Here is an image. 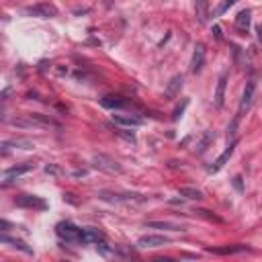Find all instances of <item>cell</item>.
Returning <instances> with one entry per match:
<instances>
[{
	"label": "cell",
	"mask_w": 262,
	"mask_h": 262,
	"mask_svg": "<svg viewBox=\"0 0 262 262\" xmlns=\"http://www.w3.org/2000/svg\"><path fill=\"white\" fill-rule=\"evenodd\" d=\"M256 78H250L248 82H246V88H244V92H242V98H239V104H237V113H235V117H233V121H231V125H229V131H227V137L231 135H235V129H237V125H239V121L248 115V111L252 108V104H254V96H256Z\"/></svg>",
	"instance_id": "1"
},
{
	"label": "cell",
	"mask_w": 262,
	"mask_h": 262,
	"mask_svg": "<svg viewBox=\"0 0 262 262\" xmlns=\"http://www.w3.org/2000/svg\"><path fill=\"white\" fill-rule=\"evenodd\" d=\"M55 233L66 244H84V227H78L70 221H61L55 225Z\"/></svg>",
	"instance_id": "2"
},
{
	"label": "cell",
	"mask_w": 262,
	"mask_h": 262,
	"mask_svg": "<svg viewBox=\"0 0 262 262\" xmlns=\"http://www.w3.org/2000/svg\"><path fill=\"white\" fill-rule=\"evenodd\" d=\"M92 166L98 168L100 172H106V174H121L123 172L121 164L117 160H113L111 156H106V154H96L92 158Z\"/></svg>",
	"instance_id": "3"
},
{
	"label": "cell",
	"mask_w": 262,
	"mask_h": 262,
	"mask_svg": "<svg viewBox=\"0 0 262 262\" xmlns=\"http://www.w3.org/2000/svg\"><path fill=\"white\" fill-rule=\"evenodd\" d=\"M25 14L39 16V18H53V16H57V8L53 4H49V2H39V4L27 6L25 8Z\"/></svg>",
	"instance_id": "4"
},
{
	"label": "cell",
	"mask_w": 262,
	"mask_h": 262,
	"mask_svg": "<svg viewBox=\"0 0 262 262\" xmlns=\"http://www.w3.org/2000/svg\"><path fill=\"white\" fill-rule=\"evenodd\" d=\"M14 205L16 207H23V209H39V211H45L47 209V203L41 199V196H35V194H20L14 199Z\"/></svg>",
	"instance_id": "5"
},
{
	"label": "cell",
	"mask_w": 262,
	"mask_h": 262,
	"mask_svg": "<svg viewBox=\"0 0 262 262\" xmlns=\"http://www.w3.org/2000/svg\"><path fill=\"white\" fill-rule=\"evenodd\" d=\"M29 170H33V164H20V166H12V168H8V170H4L2 172V186H8L10 182H14L18 176H23V174H27Z\"/></svg>",
	"instance_id": "6"
},
{
	"label": "cell",
	"mask_w": 262,
	"mask_h": 262,
	"mask_svg": "<svg viewBox=\"0 0 262 262\" xmlns=\"http://www.w3.org/2000/svg\"><path fill=\"white\" fill-rule=\"evenodd\" d=\"M100 104L104 106V108H129L131 106V100L129 98H123V96H119V94H106V96H102L100 98Z\"/></svg>",
	"instance_id": "7"
},
{
	"label": "cell",
	"mask_w": 262,
	"mask_h": 262,
	"mask_svg": "<svg viewBox=\"0 0 262 262\" xmlns=\"http://www.w3.org/2000/svg\"><path fill=\"white\" fill-rule=\"evenodd\" d=\"M98 196L100 199H104V201H115V203H131V201H145V196L143 194H115V192H106V190H102V192H98Z\"/></svg>",
	"instance_id": "8"
},
{
	"label": "cell",
	"mask_w": 262,
	"mask_h": 262,
	"mask_svg": "<svg viewBox=\"0 0 262 262\" xmlns=\"http://www.w3.org/2000/svg\"><path fill=\"white\" fill-rule=\"evenodd\" d=\"M164 244H168V237L156 235V233H147V235H141L137 239V248H160Z\"/></svg>",
	"instance_id": "9"
},
{
	"label": "cell",
	"mask_w": 262,
	"mask_h": 262,
	"mask_svg": "<svg viewBox=\"0 0 262 262\" xmlns=\"http://www.w3.org/2000/svg\"><path fill=\"white\" fill-rule=\"evenodd\" d=\"M203 63H205V45L203 43H196V47L192 51V59H190V72L192 74H199L203 70Z\"/></svg>",
	"instance_id": "10"
},
{
	"label": "cell",
	"mask_w": 262,
	"mask_h": 262,
	"mask_svg": "<svg viewBox=\"0 0 262 262\" xmlns=\"http://www.w3.org/2000/svg\"><path fill=\"white\" fill-rule=\"evenodd\" d=\"M0 147H2V154H6L10 147H18V149H31V147H35V143H33L31 139H27V137H16V139H4Z\"/></svg>",
	"instance_id": "11"
},
{
	"label": "cell",
	"mask_w": 262,
	"mask_h": 262,
	"mask_svg": "<svg viewBox=\"0 0 262 262\" xmlns=\"http://www.w3.org/2000/svg\"><path fill=\"white\" fill-rule=\"evenodd\" d=\"M233 149H235V139H231V143H229V145L223 149V154H221V156H219V158L213 162V166H209V172H219V170H221V168L227 164V160L231 158Z\"/></svg>",
	"instance_id": "12"
},
{
	"label": "cell",
	"mask_w": 262,
	"mask_h": 262,
	"mask_svg": "<svg viewBox=\"0 0 262 262\" xmlns=\"http://www.w3.org/2000/svg\"><path fill=\"white\" fill-rule=\"evenodd\" d=\"M225 86H227V72H223L217 80V88H215V106L221 108L225 102Z\"/></svg>",
	"instance_id": "13"
},
{
	"label": "cell",
	"mask_w": 262,
	"mask_h": 262,
	"mask_svg": "<svg viewBox=\"0 0 262 262\" xmlns=\"http://www.w3.org/2000/svg\"><path fill=\"white\" fill-rule=\"evenodd\" d=\"M0 242H2V244H10L12 248H16V250H20V252H25V254H33V250H31L23 239H16V237H10V235L2 233V235H0Z\"/></svg>",
	"instance_id": "14"
},
{
	"label": "cell",
	"mask_w": 262,
	"mask_h": 262,
	"mask_svg": "<svg viewBox=\"0 0 262 262\" xmlns=\"http://www.w3.org/2000/svg\"><path fill=\"white\" fill-rule=\"evenodd\" d=\"M113 123L121 125V127H139L141 121L137 117H129V115H113Z\"/></svg>",
	"instance_id": "15"
},
{
	"label": "cell",
	"mask_w": 262,
	"mask_h": 262,
	"mask_svg": "<svg viewBox=\"0 0 262 262\" xmlns=\"http://www.w3.org/2000/svg\"><path fill=\"white\" fill-rule=\"evenodd\" d=\"M194 12H196V20L201 25L207 23V16H209V0H194Z\"/></svg>",
	"instance_id": "16"
},
{
	"label": "cell",
	"mask_w": 262,
	"mask_h": 262,
	"mask_svg": "<svg viewBox=\"0 0 262 262\" xmlns=\"http://www.w3.org/2000/svg\"><path fill=\"white\" fill-rule=\"evenodd\" d=\"M250 20H252V12L246 8V10H239V14L235 16V27L239 29V31H248L250 29Z\"/></svg>",
	"instance_id": "17"
},
{
	"label": "cell",
	"mask_w": 262,
	"mask_h": 262,
	"mask_svg": "<svg viewBox=\"0 0 262 262\" xmlns=\"http://www.w3.org/2000/svg\"><path fill=\"white\" fill-rule=\"evenodd\" d=\"M104 242V235L94 227H84V244H100Z\"/></svg>",
	"instance_id": "18"
},
{
	"label": "cell",
	"mask_w": 262,
	"mask_h": 262,
	"mask_svg": "<svg viewBox=\"0 0 262 262\" xmlns=\"http://www.w3.org/2000/svg\"><path fill=\"white\" fill-rule=\"evenodd\" d=\"M180 88H182V76H174V78L170 80L168 88H166V94H168V96H176V94L180 92Z\"/></svg>",
	"instance_id": "19"
},
{
	"label": "cell",
	"mask_w": 262,
	"mask_h": 262,
	"mask_svg": "<svg viewBox=\"0 0 262 262\" xmlns=\"http://www.w3.org/2000/svg\"><path fill=\"white\" fill-rule=\"evenodd\" d=\"M178 192H180L182 196L190 199V201H201V199H203V192H201L199 188H192V186H182Z\"/></svg>",
	"instance_id": "20"
},
{
	"label": "cell",
	"mask_w": 262,
	"mask_h": 262,
	"mask_svg": "<svg viewBox=\"0 0 262 262\" xmlns=\"http://www.w3.org/2000/svg\"><path fill=\"white\" fill-rule=\"evenodd\" d=\"M147 227H151V229H172V231H180L182 229L180 225L170 223V221H149Z\"/></svg>",
	"instance_id": "21"
},
{
	"label": "cell",
	"mask_w": 262,
	"mask_h": 262,
	"mask_svg": "<svg viewBox=\"0 0 262 262\" xmlns=\"http://www.w3.org/2000/svg\"><path fill=\"white\" fill-rule=\"evenodd\" d=\"M235 2H237V0H223V2H221V4L215 8V12H213V14H215V16H221V14H225V12H227V10H229V8H231Z\"/></svg>",
	"instance_id": "22"
},
{
	"label": "cell",
	"mask_w": 262,
	"mask_h": 262,
	"mask_svg": "<svg viewBox=\"0 0 262 262\" xmlns=\"http://www.w3.org/2000/svg\"><path fill=\"white\" fill-rule=\"evenodd\" d=\"M211 252H215V254H233V252H244V250H248L246 246H235V248H209Z\"/></svg>",
	"instance_id": "23"
},
{
	"label": "cell",
	"mask_w": 262,
	"mask_h": 262,
	"mask_svg": "<svg viewBox=\"0 0 262 262\" xmlns=\"http://www.w3.org/2000/svg\"><path fill=\"white\" fill-rule=\"evenodd\" d=\"M45 172L47 174H59V168H55L53 164H49V166H45Z\"/></svg>",
	"instance_id": "24"
},
{
	"label": "cell",
	"mask_w": 262,
	"mask_h": 262,
	"mask_svg": "<svg viewBox=\"0 0 262 262\" xmlns=\"http://www.w3.org/2000/svg\"><path fill=\"white\" fill-rule=\"evenodd\" d=\"M258 39L262 41V27H258Z\"/></svg>",
	"instance_id": "25"
}]
</instances>
